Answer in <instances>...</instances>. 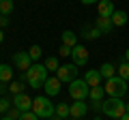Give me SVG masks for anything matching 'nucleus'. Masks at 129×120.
Wrapping results in <instances>:
<instances>
[{"instance_id":"obj_1","label":"nucleus","mask_w":129,"mask_h":120,"mask_svg":"<svg viewBox=\"0 0 129 120\" xmlns=\"http://www.w3.org/2000/svg\"><path fill=\"white\" fill-rule=\"evenodd\" d=\"M47 73H50V71L45 69V65H39V62H37V65H32L30 69L22 75V79L30 88H41V86H45V82L50 79V77H47Z\"/></svg>"},{"instance_id":"obj_2","label":"nucleus","mask_w":129,"mask_h":120,"mask_svg":"<svg viewBox=\"0 0 129 120\" xmlns=\"http://www.w3.org/2000/svg\"><path fill=\"white\" fill-rule=\"evenodd\" d=\"M101 111L108 116V118H114V120H120L125 114H127V103L123 99H114V97H108L101 105Z\"/></svg>"},{"instance_id":"obj_3","label":"nucleus","mask_w":129,"mask_h":120,"mask_svg":"<svg viewBox=\"0 0 129 120\" xmlns=\"http://www.w3.org/2000/svg\"><path fill=\"white\" fill-rule=\"evenodd\" d=\"M103 90H106L108 97H114V99H120L125 92H129V86L127 82H125L123 77H118V75H114V77L106 79V86H103Z\"/></svg>"},{"instance_id":"obj_4","label":"nucleus","mask_w":129,"mask_h":120,"mask_svg":"<svg viewBox=\"0 0 129 120\" xmlns=\"http://www.w3.org/2000/svg\"><path fill=\"white\" fill-rule=\"evenodd\" d=\"M32 111H35L39 118H54V114H56L54 103L50 101V97H37V99H32Z\"/></svg>"},{"instance_id":"obj_5","label":"nucleus","mask_w":129,"mask_h":120,"mask_svg":"<svg viewBox=\"0 0 129 120\" xmlns=\"http://www.w3.org/2000/svg\"><path fill=\"white\" fill-rule=\"evenodd\" d=\"M69 94H71L73 101H86L88 94H90V86L84 79H73L69 84Z\"/></svg>"},{"instance_id":"obj_6","label":"nucleus","mask_w":129,"mask_h":120,"mask_svg":"<svg viewBox=\"0 0 129 120\" xmlns=\"http://www.w3.org/2000/svg\"><path fill=\"white\" fill-rule=\"evenodd\" d=\"M56 77H58L62 84H71L73 79H78V67H75L73 62H69V65H60V69L56 71Z\"/></svg>"},{"instance_id":"obj_7","label":"nucleus","mask_w":129,"mask_h":120,"mask_svg":"<svg viewBox=\"0 0 129 120\" xmlns=\"http://www.w3.org/2000/svg\"><path fill=\"white\" fill-rule=\"evenodd\" d=\"M71 58H73L75 67H86L88 65V49L84 45H75L71 49Z\"/></svg>"},{"instance_id":"obj_8","label":"nucleus","mask_w":129,"mask_h":120,"mask_svg":"<svg viewBox=\"0 0 129 120\" xmlns=\"http://www.w3.org/2000/svg\"><path fill=\"white\" fill-rule=\"evenodd\" d=\"M13 65L17 67L19 71L26 73V71L32 67V60H30V56H28V51H15L13 54Z\"/></svg>"},{"instance_id":"obj_9","label":"nucleus","mask_w":129,"mask_h":120,"mask_svg":"<svg viewBox=\"0 0 129 120\" xmlns=\"http://www.w3.org/2000/svg\"><path fill=\"white\" fill-rule=\"evenodd\" d=\"M86 114H88V103L86 101H75L73 105H69V116L71 118L80 120V118H84Z\"/></svg>"},{"instance_id":"obj_10","label":"nucleus","mask_w":129,"mask_h":120,"mask_svg":"<svg viewBox=\"0 0 129 120\" xmlns=\"http://www.w3.org/2000/svg\"><path fill=\"white\" fill-rule=\"evenodd\" d=\"M13 107H17L19 111H32V99L28 94H15L13 97Z\"/></svg>"},{"instance_id":"obj_11","label":"nucleus","mask_w":129,"mask_h":120,"mask_svg":"<svg viewBox=\"0 0 129 120\" xmlns=\"http://www.w3.org/2000/svg\"><path fill=\"white\" fill-rule=\"evenodd\" d=\"M114 2L112 0H99V5H97V15L99 17H112L114 15Z\"/></svg>"},{"instance_id":"obj_12","label":"nucleus","mask_w":129,"mask_h":120,"mask_svg":"<svg viewBox=\"0 0 129 120\" xmlns=\"http://www.w3.org/2000/svg\"><path fill=\"white\" fill-rule=\"evenodd\" d=\"M60 79L58 77H50L45 82V86H43V90H45V97H56V94L60 92Z\"/></svg>"},{"instance_id":"obj_13","label":"nucleus","mask_w":129,"mask_h":120,"mask_svg":"<svg viewBox=\"0 0 129 120\" xmlns=\"http://www.w3.org/2000/svg\"><path fill=\"white\" fill-rule=\"evenodd\" d=\"M101 73H99V69H88L86 71V75H84V82L88 84V86H99V84H101Z\"/></svg>"},{"instance_id":"obj_14","label":"nucleus","mask_w":129,"mask_h":120,"mask_svg":"<svg viewBox=\"0 0 129 120\" xmlns=\"http://www.w3.org/2000/svg\"><path fill=\"white\" fill-rule=\"evenodd\" d=\"M95 28H99V30H101V34H110V30L114 28L112 17H99V15H97V19H95Z\"/></svg>"},{"instance_id":"obj_15","label":"nucleus","mask_w":129,"mask_h":120,"mask_svg":"<svg viewBox=\"0 0 129 120\" xmlns=\"http://www.w3.org/2000/svg\"><path fill=\"white\" fill-rule=\"evenodd\" d=\"M60 41H62V45H67V47L73 49V47L78 45V34H75L73 30H64V32L60 34Z\"/></svg>"},{"instance_id":"obj_16","label":"nucleus","mask_w":129,"mask_h":120,"mask_svg":"<svg viewBox=\"0 0 129 120\" xmlns=\"http://www.w3.org/2000/svg\"><path fill=\"white\" fill-rule=\"evenodd\" d=\"M99 73H101V77H103V79H110V77H114L116 67L112 65V62H103V65L99 67Z\"/></svg>"},{"instance_id":"obj_17","label":"nucleus","mask_w":129,"mask_h":120,"mask_svg":"<svg viewBox=\"0 0 129 120\" xmlns=\"http://www.w3.org/2000/svg\"><path fill=\"white\" fill-rule=\"evenodd\" d=\"M13 79V67L11 65H0V82L7 84Z\"/></svg>"},{"instance_id":"obj_18","label":"nucleus","mask_w":129,"mask_h":120,"mask_svg":"<svg viewBox=\"0 0 129 120\" xmlns=\"http://www.w3.org/2000/svg\"><path fill=\"white\" fill-rule=\"evenodd\" d=\"M88 97H90V101H103V97H106V90H103V86H92Z\"/></svg>"},{"instance_id":"obj_19","label":"nucleus","mask_w":129,"mask_h":120,"mask_svg":"<svg viewBox=\"0 0 129 120\" xmlns=\"http://www.w3.org/2000/svg\"><path fill=\"white\" fill-rule=\"evenodd\" d=\"M127 13H125V11H114V15H112V24H114V26H125V24H127Z\"/></svg>"},{"instance_id":"obj_20","label":"nucleus","mask_w":129,"mask_h":120,"mask_svg":"<svg viewBox=\"0 0 129 120\" xmlns=\"http://www.w3.org/2000/svg\"><path fill=\"white\" fill-rule=\"evenodd\" d=\"M13 13V0H0V15H9Z\"/></svg>"},{"instance_id":"obj_21","label":"nucleus","mask_w":129,"mask_h":120,"mask_svg":"<svg viewBox=\"0 0 129 120\" xmlns=\"http://www.w3.org/2000/svg\"><path fill=\"white\" fill-rule=\"evenodd\" d=\"M43 65H45V69L47 71H58L60 69V62H58V58H56V56H50V58H45V62H43Z\"/></svg>"},{"instance_id":"obj_22","label":"nucleus","mask_w":129,"mask_h":120,"mask_svg":"<svg viewBox=\"0 0 129 120\" xmlns=\"http://www.w3.org/2000/svg\"><path fill=\"white\" fill-rule=\"evenodd\" d=\"M56 116H58V120L69 118V105H67V103H58V105H56Z\"/></svg>"},{"instance_id":"obj_23","label":"nucleus","mask_w":129,"mask_h":120,"mask_svg":"<svg viewBox=\"0 0 129 120\" xmlns=\"http://www.w3.org/2000/svg\"><path fill=\"white\" fill-rule=\"evenodd\" d=\"M116 73H118V77H123L125 82H129V62H120L118 65V69H116Z\"/></svg>"},{"instance_id":"obj_24","label":"nucleus","mask_w":129,"mask_h":120,"mask_svg":"<svg viewBox=\"0 0 129 120\" xmlns=\"http://www.w3.org/2000/svg\"><path fill=\"white\" fill-rule=\"evenodd\" d=\"M28 56H30V60L35 62V60H39L43 56V49H41V45H32L30 49H28Z\"/></svg>"},{"instance_id":"obj_25","label":"nucleus","mask_w":129,"mask_h":120,"mask_svg":"<svg viewBox=\"0 0 129 120\" xmlns=\"http://www.w3.org/2000/svg\"><path fill=\"white\" fill-rule=\"evenodd\" d=\"M9 90H11L13 94H22V92H24V86H22V82H13V84L9 86Z\"/></svg>"},{"instance_id":"obj_26","label":"nucleus","mask_w":129,"mask_h":120,"mask_svg":"<svg viewBox=\"0 0 129 120\" xmlns=\"http://www.w3.org/2000/svg\"><path fill=\"white\" fill-rule=\"evenodd\" d=\"M11 105H13V101H9V99H0V111H2V114H7V111L11 109Z\"/></svg>"},{"instance_id":"obj_27","label":"nucleus","mask_w":129,"mask_h":120,"mask_svg":"<svg viewBox=\"0 0 129 120\" xmlns=\"http://www.w3.org/2000/svg\"><path fill=\"white\" fill-rule=\"evenodd\" d=\"M84 37H86V39H99V37H101V30H99V28H90V30H86Z\"/></svg>"},{"instance_id":"obj_28","label":"nucleus","mask_w":129,"mask_h":120,"mask_svg":"<svg viewBox=\"0 0 129 120\" xmlns=\"http://www.w3.org/2000/svg\"><path fill=\"white\" fill-rule=\"evenodd\" d=\"M19 120H39V116L35 114V111H22Z\"/></svg>"},{"instance_id":"obj_29","label":"nucleus","mask_w":129,"mask_h":120,"mask_svg":"<svg viewBox=\"0 0 129 120\" xmlns=\"http://www.w3.org/2000/svg\"><path fill=\"white\" fill-rule=\"evenodd\" d=\"M7 116H9L11 120H19V116H22V111H19L17 107H11V109L7 111Z\"/></svg>"},{"instance_id":"obj_30","label":"nucleus","mask_w":129,"mask_h":120,"mask_svg":"<svg viewBox=\"0 0 129 120\" xmlns=\"http://www.w3.org/2000/svg\"><path fill=\"white\" fill-rule=\"evenodd\" d=\"M58 54H60V56H71V47H67V45H60Z\"/></svg>"},{"instance_id":"obj_31","label":"nucleus","mask_w":129,"mask_h":120,"mask_svg":"<svg viewBox=\"0 0 129 120\" xmlns=\"http://www.w3.org/2000/svg\"><path fill=\"white\" fill-rule=\"evenodd\" d=\"M7 26H9V17H7V15H0V30L7 28Z\"/></svg>"},{"instance_id":"obj_32","label":"nucleus","mask_w":129,"mask_h":120,"mask_svg":"<svg viewBox=\"0 0 129 120\" xmlns=\"http://www.w3.org/2000/svg\"><path fill=\"white\" fill-rule=\"evenodd\" d=\"M82 5H99V0H80Z\"/></svg>"},{"instance_id":"obj_33","label":"nucleus","mask_w":129,"mask_h":120,"mask_svg":"<svg viewBox=\"0 0 129 120\" xmlns=\"http://www.w3.org/2000/svg\"><path fill=\"white\" fill-rule=\"evenodd\" d=\"M123 60H125V62H129V47L125 49V56H123Z\"/></svg>"},{"instance_id":"obj_34","label":"nucleus","mask_w":129,"mask_h":120,"mask_svg":"<svg viewBox=\"0 0 129 120\" xmlns=\"http://www.w3.org/2000/svg\"><path fill=\"white\" fill-rule=\"evenodd\" d=\"M5 90H7V86H5L2 82H0V92H5Z\"/></svg>"},{"instance_id":"obj_35","label":"nucleus","mask_w":129,"mask_h":120,"mask_svg":"<svg viewBox=\"0 0 129 120\" xmlns=\"http://www.w3.org/2000/svg\"><path fill=\"white\" fill-rule=\"evenodd\" d=\"M5 41V32H2V30H0V43Z\"/></svg>"},{"instance_id":"obj_36","label":"nucleus","mask_w":129,"mask_h":120,"mask_svg":"<svg viewBox=\"0 0 129 120\" xmlns=\"http://www.w3.org/2000/svg\"><path fill=\"white\" fill-rule=\"evenodd\" d=\"M120 120H129V114H125V116H123V118H120Z\"/></svg>"},{"instance_id":"obj_37","label":"nucleus","mask_w":129,"mask_h":120,"mask_svg":"<svg viewBox=\"0 0 129 120\" xmlns=\"http://www.w3.org/2000/svg\"><path fill=\"white\" fill-rule=\"evenodd\" d=\"M0 120H11V118H9V116H5V118H0Z\"/></svg>"},{"instance_id":"obj_38","label":"nucleus","mask_w":129,"mask_h":120,"mask_svg":"<svg viewBox=\"0 0 129 120\" xmlns=\"http://www.w3.org/2000/svg\"><path fill=\"white\" fill-rule=\"evenodd\" d=\"M92 120H101V118H99V116H95V118H92Z\"/></svg>"},{"instance_id":"obj_39","label":"nucleus","mask_w":129,"mask_h":120,"mask_svg":"<svg viewBox=\"0 0 129 120\" xmlns=\"http://www.w3.org/2000/svg\"><path fill=\"white\" fill-rule=\"evenodd\" d=\"M127 114H129V103H127Z\"/></svg>"}]
</instances>
